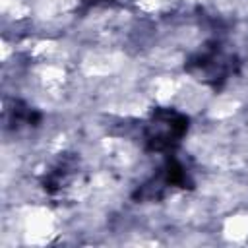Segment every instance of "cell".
<instances>
[{
  "label": "cell",
  "mask_w": 248,
  "mask_h": 248,
  "mask_svg": "<svg viewBox=\"0 0 248 248\" xmlns=\"http://www.w3.org/2000/svg\"><path fill=\"white\" fill-rule=\"evenodd\" d=\"M188 130L184 114L172 108H157L145 124V143L155 151H167L180 143Z\"/></svg>",
  "instance_id": "cell-1"
},
{
  "label": "cell",
  "mask_w": 248,
  "mask_h": 248,
  "mask_svg": "<svg viewBox=\"0 0 248 248\" xmlns=\"http://www.w3.org/2000/svg\"><path fill=\"white\" fill-rule=\"evenodd\" d=\"M229 60L219 52V50H209L200 54L194 62H192V70L202 76V79L205 81H219L227 76L229 72Z\"/></svg>",
  "instance_id": "cell-2"
}]
</instances>
